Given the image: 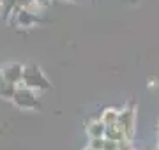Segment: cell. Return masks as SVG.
<instances>
[{
	"label": "cell",
	"instance_id": "6",
	"mask_svg": "<svg viewBox=\"0 0 159 150\" xmlns=\"http://www.w3.org/2000/svg\"><path fill=\"white\" fill-rule=\"evenodd\" d=\"M87 150H94V148H92V147H89V148H87Z\"/></svg>",
	"mask_w": 159,
	"mask_h": 150
},
{
	"label": "cell",
	"instance_id": "3",
	"mask_svg": "<svg viewBox=\"0 0 159 150\" xmlns=\"http://www.w3.org/2000/svg\"><path fill=\"white\" fill-rule=\"evenodd\" d=\"M23 73H25V69H23V65H20V64H9L7 67L2 69V74L6 76V80L14 83V85L23 81Z\"/></svg>",
	"mask_w": 159,
	"mask_h": 150
},
{
	"label": "cell",
	"instance_id": "4",
	"mask_svg": "<svg viewBox=\"0 0 159 150\" xmlns=\"http://www.w3.org/2000/svg\"><path fill=\"white\" fill-rule=\"evenodd\" d=\"M104 133H106V124H102L101 120L96 122V124H92V126L89 127L90 138H104Z\"/></svg>",
	"mask_w": 159,
	"mask_h": 150
},
{
	"label": "cell",
	"instance_id": "1",
	"mask_svg": "<svg viewBox=\"0 0 159 150\" xmlns=\"http://www.w3.org/2000/svg\"><path fill=\"white\" fill-rule=\"evenodd\" d=\"M12 99H14V103L20 108H35L37 106V95H35V92L32 88L25 87V85L14 90Z\"/></svg>",
	"mask_w": 159,
	"mask_h": 150
},
{
	"label": "cell",
	"instance_id": "5",
	"mask_svg": "<svg viewBox=\"0 0 159 150\" xmlns=\"http://www.w3.org/2000/svg\"><path fill=\"white\" fill-rule=\"evenodd\" d=\"M119 113L117 111H113V110H108V111H104V115L99 118V120L102 122V124H106V126H111V124H117L119 122Z\"/></svg>",
	"mask_w": 159,
	"mask_h": 150
},
{
	"label": "cell",
	"instance_id": "2",
	"mask_svg": "<svg viewBox=\"0 0 159 150\" xmlns=\"http://www.w3.org/2000/svg\"><path fill=\"white\" fill-rule=\"evenodd\" d=\"M23 85L25 87L32 88V90H35V88H48L50 85H48V81H46V78L43 74H41L39 71L35 69H27L25 73H23Z\"/></svg>",
	"mask_w": 159,
	"mask_h": 150
}]
</instances>
